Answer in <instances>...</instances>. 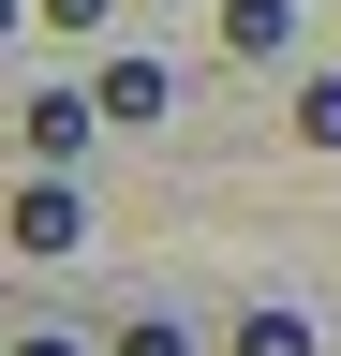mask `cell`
<instances>
[{"label": "cell", "instance_id": "obj_10", "mask_svg": "<svg viewBox=\"0 0 341 356\" xmlns=\"http://www.w3.org/2000/svg\"><path fill=\"white\" fill-rule=\"evenodd\" d=\"M15 356H74V341H15Z\"/></svg>", "mask_w": 341, "mask_h": 356}, {"label": "cell", "instance_id": "obj_8", "mask_svg": "<svg viewBox=\"0 0 341 356\" xmlns=\"http://www.w3.org/2000/svg\"><path fill=\"white\" fill-rule=\"evenodd\" d=\"M119 356H193V327H163V312H149V327H119Z\"/></svg>", "mask_w": 341, "mask_h": 356}, {"label": "cell", "instance_id": "obj_9", "mask_svg": "<svg viewBox=\"0 0 341 356\" xmlns=\"http://www.w3.org/2000/svg\"><path fill=\"white\" fill-rule=\"evenodd\" d=\"M0 30H30V0H0Z\"/></svg>", "mask_w": 341, "mask_h": 356}, {"label": "cell", "instance_id": "obj_5", "mask_svg": "<svg viewBox=\"0 0 341 356\" xmlns=\"http://www.w3.org/2000/svg\"><path fill=\"white\" fill-rule=\"evenodd\" d=\"M223 356H312V312H282V297H267V312H238V341H223Z\"/></svg>", "mask_w": 341, "mask_h": 356}, {"label": "cell", "instance_id": "obj_4", "mask_svg": "<svg viewBox=\"0 0 341 356\" xmlns=\"http://www.w3.org/2000/svg\"><path fill=\"white\" fill-rule=\"evenodd\" d=\"M223 44H238V60H282V44H297V0H223Z\"/></svg>", "mask_w": 341, "mask_h": 356}, {"label": "cell", "instance_id": "obj_3", "mask_svg": "<svg viewBox=\"0 0 341 356\" xmlns=\"http://www.w3.org/2000/svg\"><path fill=\"white\" fill-rule=\"evenodd\" d=\"M90 104H104L119 134H134V119H163V60H134V44H119V60L90 74Z\"/></svg>", "mask_w": 341, "mask_h": 356}, {"label": "cell", "instance_id": "obj_7", "mask_svg": "<svg viewBox=\"0 0 341 356\" xmlns=\"http://www.w3.org/2000/svg\"><path fill=\"white\" fill-rule=\"evenodd\" d=\"M104 15H119V0H30V30H74V44H90Z\"/></svg>", "mask_w": 341, "mask_h": 356}, {"label": "cell", "instance_id": "obj_6", "mask_svg": "<svg viewBox=\"0 0 341 356\" xmlns=\"http://www.w3.org/2000/svg\"><path fill=\"white\" fill-rule=\"evenodd\" d=\"M297 134H312V149H341V74H312V89H297Z\"/></svg>", "mask_w": 341, "mask_h": 356}, {"label": "cell", "instance_id": "obj_2", "mask_svg": "<svg viewBox=\"0 0 341 356\" xmlns=\"http://www.w3.org/2000/svg\"><path fill=\"white\" fill-rule=\"evenodd\" d=\"M90 119H104L90 89H45V104H30L15 134H30V163H60V178H74V163H90Z\"/></svg>", "mask_w": 341, "mask_h": 356}, {"label": "cell", "instance_id": "obj_1", "mask_svg": "<svg viewBox=\"0 0 341 356\" xmlns=\"http://www.w3.org/2000/svg\"><path fill=\"white\" fill-rule=\"evenodd\" d=\"M15 252H45V267L90 252V193H74L60 163H30V193H15Z\"/></svg>", "mask_w": 341, "mask_h": 356}]
</instances>
